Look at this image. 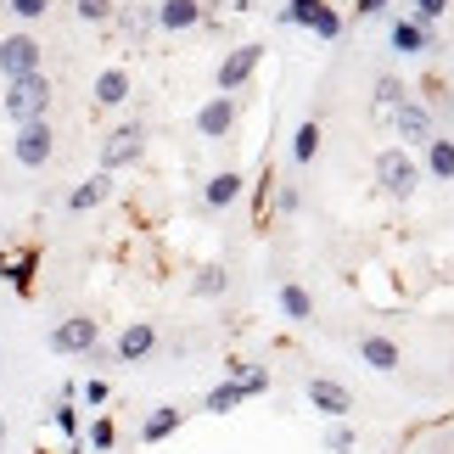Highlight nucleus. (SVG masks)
I'll return each instance as SVG.
<instances>
[{
	"label": "nucleus",
	"instance_id": "f257e3e1",
	"mask_svg": "<svg viewBox=\"0 0 454 454\" xmlns=\"http://www.w3.org/2000/svg\"><path fill=\"white\" fill-rule=\"evenodd\" d=\"M51 96H57V84H51L45 74H28V79H12L6 84V118L12 124H34V118H45L51 113Z\"/></svg>",
	"mask_w": 454,
	"mask_h": 454
},
{
	"label": "nucleus",
	"instance_id": "f03ea898",
	"mask_svg": "<svg viewBox=\"0 0 454 454\" xmlns=\"http://www.w3.org/2000/svg\"><path fill=\"white\" fill-rule=\"evenodd\" d=\"M376 185L387 191L393 202H410V197H415V185H421V163L410 157V146L376 152Z\"/></svg>",
	"mask_w": 454,
	"mask_h": 454
},
{
	"label": "nucleus",
	"instance_id": "7ed1b4c3",
	"mask_svg": "<svg viewBox=\"0 0 454 454\" xmlns=\"http://www.w3.org/2000/svg\"><path fill=\"white\" fill-rule=\"evenodd\" d=\"M12 157H17L23 168H45L51 157H57V129H51V118L17 124V135H12Z\"/></svg>",
	"mask_w": 454,
	"mask_h": 454
},
{
	"label": "nucleus",
	"instance_id": "20e7f679",
	"mask_svg": "<svg viewBox=\"0 0 454 454\" xmlns=\"http://www.w3.org/2000/svg\"><path fill=\"white\" fill-rule=\"evenodd\" d=\"M0 74L12 79H28V74H45V45L34 40V34H6L0 40Z\"/></svg>",
	"mask_w": 454,
	"mask_h": 454
},
{
	"label": "nucleus",
	"instance_id": "39448f33",
	"mask_svg": "<svg viewBox=\"0 0 454 454\" xmlns=\"http://www.w3.org/2000/svg\"><path fill=\"white\" fill-rule=\"evenodd\" d=\"M258 62H264V45H258V40L224 51V62H219V74H214L219 96H241V90H247V79L258 74Z\"/></svg>",
	"mask_w": 454,
	"mask_h": 454
},
{
	"label": "nucleus",
	"instance_id": "423d86ee",
	"mask_svg": "<svg viewBox=\"0 0 454 454\" xmlns=\"http://www.w3.org/2000/svg\"><path fill=\"white\" fill-rule=\"evenodd\" d=\"M141 157H146V124H118L107 141H101V168L107 174L141 163Z\"/></svg>",
	"mask_w": 454,
	"mask_h": 454
},
{
	"label": "nucleus",
	"instance_id": "0eeeda50",
	"mask_svg": "<svg viewBox=\"0 0 454 454\" xmlns=\"http://www.w3.org/2000/svg\"><path fill=\"white\" fill-rule=\"evenodd\" d=\"M51 354H90V348L101 342V320H90V314H67V320L51 325Z\"/></svg>",
	"mask_w": 454,
	"mask_h": 454
},
{
	"label": "nucleus",
	"instance_id": "6e6552de",
	"mask_svg": "<svg viewBox=\"0 0 454 454\" xmlns=\"http://www.w3.org/2000/svg\"><path fill=\"white\" fill-rule=\"evenodd\" d=\"M241 124V96H207L197 107V135L202 141H224Z\"/></svg>",
	"mask_w": 454,
	"mask_h": 454
},
{
	"label": "nucleus",
	"instance_id": "1a4fd4ad",
	"mask_svg": "<svg viewBox=\"0 0 454 454\" xmlns=\"http://www.w3.org/2000/svg\"><path fill=\"white\" fill-rule=\"evenodd\" d=\"M393 118V135H398V141H404V146H427L432 141V135H438V129H432V113H427V101H398V107L387 113Z\"/></svg>",
	"mask_w": 454,
	"mask_h": 454
},
{
	"label": "nucleus",
	"instance_id": "9d476101",
	"mask_svg": "<svg viewBox=\"0 0 454 454\" xmlns=\"http://www.w3.org/2000/svg\"><path fill=\"white\" fill-rule=\"evenodd\" d=\"M113 354H118V364H141V359H152V354H157V325H152V320H129L124 331H118Z\"/></svg>",
	"mask_w": 454,
	"mask_h": 454
},
{
	"label": "nucleus",
	"instance_id": "9b49d317",
	"mask_svg": "<svg viewBox=\"0 0 454 454\" xmlns=\"http://www.w3.org/2000/svg\"><path fill=\"white\" fill-rule=\"evenodd\" d=\"M34 270H40V253L34 247H0V275L12 281L17 298H34Z\"/></svg>",
	"mask_w": 454,
	"mask_h": 454
},
{
	"label": "nucleus",
	"instance_id": "f8f14e48",
	"mask_svg": "<svg viewBox=\"0 0 454 454\" xmlns=\"http://www.w3.org/2000/svg\"><path fill=\"white\" fill-rule=\"evenodd\" d=\"M309 404L325 415V421H348V410H354V393L342 387V381H331V376H314L309 381Z\"/></svg>",
	"mask_w": 454,
	"mask_h": 454
},
{
	"label": "nucleus",
	"instance_id": "ddd939ff",
	"mask_svg": "<svg viewBox=\"0 0 454 454\" xmlns=\"http://www.w3.org/2000/svg\"><path fill=\"white\" fill-rule=\"evenodd\" d=\"M393 51H404V57H427V51H438V28L415 23V17H393Z\"/></svg>",
	"mask_w": 454,
	"mask_h": 454
},
{
	"label": "nucleus",
	"instance_id": "4468645a",
	"mask_svg": "<svg viewBox=\"0 0 454 454\" xmlns=\"http://www.w3.org/2000/svg\"><path fill=\"white\" fill-rule=\"evenodd\" d=\"M152 17H157L163 34H185V28H197L207 12H202V0H163V6H152Z\"/></svg>",
	"mask_w": 454,
	"mask_h": 454
},
{
	"label": "nucleus",
	"instance_id": "2eb2a0df",
	"mask_svg": "<svg viewBox=\"0 0 454 454\" xmlns=\"http://www.w3.org/2000/svg\"><path fill=\"white\" fill-rule=\"evenodd\" d=\"M135 90V79H129V67H101L96 84H90V96H96V107H124Z\"/></svg>",
	"mask_w": 454,
	"mask_h": 454
},
{
	"label": "nucleus",
	"instance_id": "dca6fc26",
	"mask_svg": "<svg viewBox=\"0 0 454 454\" xmlns=\"http://www.w3.org/2000/svg\"><path fill=\"white\" fill-rule=\"evenodd\" d=\"M107 197H113V174L96 168L90 180H79L74 191H67V214H90V207H101Z\"/></svg>",
	"mask_w": 454,
	"mask_h": 454
},
{
	"label": "nucleus",
	"instance_id": "f3484780",
	"mask_svg": "<svg viewBox=\"0 0 454 454\" xmlns=\"http://www.w3.org/2000/svg\"><path fill=\"white\" fill-rule=\"evenodd\" d=\"M359 359L371 364V371L393 376V371H398V359H404V354H398V342H393V337H381V331H364V337H359Z\"/></svg>",
	"mask_w": 454,
	"mask_h": 454
},
{
	"label": "nucleus",
	"instance_id": "a211bd4d",
	"mask_svg": "<svg viewBox=\"0 0 454 454\" xmlns=\"http://www.w3.org/2000/svg\"><path fill=\"white\" fill-rule=\"evenodd\" d=\"M241 191H247V180H241L236 168H219L214 180L202 185V202H207V207L219 214V207H236V202H241Z\"/></svg>",
	"mask_w": 454,
	"mask_h": 454
},
{
	"label": "nucleus",
	"instance_id": "6ab92c4d",
	"mask_svg": "<svg viewBox=\"0 0 454 454\" xmlns=\"http://www.w3.org/2000/svg\"><path fill=\"white\" fill-rule=\"evenodd\" d=\"M180 427H185V410H180V404H157L146 421H141V443H163V438H174Z\"/></svg>",
	"mask_w": 454,
	"mask_h": 454
},
{
	"label": "nucleus",
	"instance_id": "aec40b11",
	"mask_svg": "<svg viewBox=\"0 0 454 454\" xmlns=\"http://www.w3.org/2000/svg\"><path fill=\"white\" fill-rule=\"evenodd\" d=\"M286 152H292V163H298V168H309L314 157H320V118H303V124L292 129Z\"/></svg>",
	"mask_w": 454,
	"mask_h": 454
},
{
	"label": "nucleus",
	"instance_id": "412c9836",
	"mask_svg": "<svg viewBox=\"0 0 454 454\" xmlns=\"http://www.w3.org/2000/svg\"><path fill=\"white\" fill-rule=\"evenodd\" d=\"M421 168L432 174V180H454V141L432 135V141L421 146Z\"/></svg>",
	"mask_w": 454,
	"mask_h": 454
},
{
	"label": "nucleus",
	"instance_id": "4be33fe9",
	"mask_svg": "<svg viewBox=\"0 0 454 454\" xmlns=\"http://www.w3.org/2000/svg\"><path fill=\"white\" fill-rule=\"evenodd\" d=\"M241 404H247V387H241V381H231V376H224L219 387H207V398H202L207 415H231V410H241Z\"/></svg>",
	"mask_w": 454,
	"mask_h": 454
},
{
	"label": "nucleus",
	"instance_id": "5701e85b",
	"mask_svg": "<svg viewBox=\"0 0 454 454\" xmlns=\"http://www.w3.org/2000/svg\"><path fill=\"white\" fill-rule=\"evenodd\" d=\"M191 292H197V298H224V292H231V270H224V264H202L197 275H191Z\"/></svg>",
	"mask_w": 454,
	"mask_h": 454
},
{
	"label": "nucleus",
	"instance_id": "b1692460",
	"mask_svg": "<svg viewBox=\"0 0 454 454\" xmlns=\"http://www.w3.org/2000/svg\"><path fill=\"white\" fill-rule=\"evenodd\" d=\"M281 314H286V320H314V298H309V286H298V281H286L281 286Z\"/></svg>",
	"mask_w": 454,
	"mask_h": 454
},
{
	"label": "nucleus",
	"instance_id": "393cba45",
	"mask_svg": "<svg viewBox=\"0 0 454 454\" xmlns=\"http://www.w3.org/2000/svg\"><path fill=\"white\" fill-rule=\"evenodd\" d=\"M331 0H286L281 6V28H314V17H320Z\"/></svg>",
	"mask_w": 454,
	"mask_h": 454
},
{
	"label": "nucleus",
	"instance_id": "a878e982",
	"mask_svg": "<svg viewBox=\"0 0 454 454\" xmlns=\"http://www.w3.org/2000/svg\"><path fill=\"white\" fill-rule=\"evenodd\" d=\"M84 443H90L96 454H113L118 449V421H113V415H96V421L84 427Z\"/></svg>",
	"mask_w": 454,
	"mask_h": 454
},
{
	"label": "nucleus",
	"instance_id": "bb28decb",
	"mask_svg": "<svg viewBox=\"0 0 454 454\" xmlns=\"http://www.w3.org/2000/svg\"><path fill=\"white\" fill-rule=\"evenodd\" d=\"M398 101H410V84L398 79V74H376V107H381V113H393Z\"/></svg>",
	"mask_w": 454,
	"mask_h": 454
},
{
	"label": "nucleus",
	"instance_id": "cd10ccee",
	"mask_svg": "<svg viewBox=\"0 0 454 454\" xmlns=\"http://www.w3.org/2000/svg\"><path fill=\"white\" fill-rule=\"evenodd\" d=\"M79 23H113L118 17V0H74Z\"/></svg>",
	"mask_w": 454,
	"mask_h": 454
},
{
	"label": "nucleus",
	"instance_id": "c85d7f7f",
	"mask_svg": "<svg viewBox=\"0 0 454 454\" xmlns=\"http://www.w3.org/2000/svg\"><path fill=\"white\" fill-rule=\"evenodd\" d=\"M51 421H57V432L67 443H79V410H74V398H57V410H51Z\"/></svg>",
	"mask_w": 454,
	"mask_h": 454
},
{
	"label": "nucleus",
	"instance_id": "c756f323",
	"mask_svg": "<svg viewBox=\"0 0 454 454\" xmlns=\"http://www.w3.org/2000/svg\"><path fill=\"white\" fill-rule=\"evenodd\" d=\"M354 427H348V421H331L325 427V454H354Z\"/></svg>",
	"mask_w": 454,
	"mask_h": 454
},
{
	"label": "nucleus",
	"instance_id": "7c9ffc66",
	"mask_svg": "<svg viewBox=\"0 0 454 454\" xmlns=\"http://www.w3.org/2000/svg\"><path fill=\"white\" fill-rule=\"evenodd\" d=\"M342 28H348V23H342V12H337V6H325L320 17H314V28H309V34H320V40H342Z\"/></svg>",
	"mask_w": 454,
	"mask_h": 454
},
{
	"label": "nucleus",
	"instance_id": "2f4dec72",
	"mask_svg": "<svg viewBox=\"0 0 454 454\" xmlns=\"http://www.w3.org/2000/svg\"><path fill=\"white\" fill-rule=\"evenodd\" d=\"M6 6H12L17 17H23V23H40V17L51 12V0H6Z\"/></svg>",
	"mask_w": 454,
	"mask_h": 454
},
{
	"label": "nucleus",
	"instance_id": "473e14b6",
	"mask_svg": "<svg viewBox=\"0 0 454 454\" xmlns=\"http://www.w3.org/2000/svg\"><path fill=\"white\" fill-rule=\"evenodd\" d=\"M443 12H449V0H415V23H427V28L438 23Z\"/></svg>",
	"mask_w": 454,
	"mask_h": 454
},
{
	"label": "nucleus",
	"instance_id": "72a5a7b5",
	"mask_svg": "<svg viewBox=\"0 0 454 454\" xmlns=\"http://www.w3.org/2000/svg\"><path fill=\"white\" fill-rule=\"evenodd\" d=\"M79 398H84V404H107V398H113V387H107L101 376H90V381L79 387Z\"/></svg>",
	"mask_w": 454,
	"mask_h": 454
},
{
	"label": "nucleus",
	"instance_id": "f704fd0d",
	"mask_svg": "<svg viewBox=\"0 0 454 454\" xmlns=\"http://www.w3.org/2000/svg\"><path fill=\"white\" fill-rule=\"evenodd\" d=\"M241 387H247V398L270 393V371H258V364H247V376H241Z\"/></svg>",
	"mask_w": 454,
	"mask_h": 454
},
{
	"label": "nucleus",
	"instance_id": "c9c22d12",
	"mask_svg": "<svg viewBox=\"0 0 454 454\" xmlns=\"http://www.w3.org/2000/svg\"><path fill=\"white\" fill-rule=\"evenodd\" d=\"M275 207H281V214H298V207H303L298 185H275Z\"/></svg>",
	"mask_w": 454,
	"mask_h": 454
},
{
	"label": "nucleus",
	"instance_id": "e433bc0d",
	"mask_svg": "<svg viewBox=\"0 0 454 454\" xmlns=\"http://www.w3.org/2000/svg\"><path fill=\"white\" fill-rule=\"evenodd\" d=\"M393 0H354V17H381Z\"/></svg>",
	"mask_w": 454,
	"mask_h": 454
},
{
	"label": "nucleus",
	"instance_id": "4c0bfd02",
	"mask_svg": "<svg viewBox=\"0 0 454 454\" xmlns=\"http://www.w3.org/2000/svg\"><path fill=\"white\" fill-rule=\"evenodd\" d=\"M62 454H79V443H67V449H62Z\"/></svg>",
	"mask_w": 454,
	"mask_h": 454
},
{
	"label": "nucleus",
	"instance_id": "58836bf2",
	"mask_svg": "<svg viewBox=\"0 0 454 454\" xmlns=\"http://www.w3.org/2000/svg\"><path fill=\"white\" fill-rule=\"evenodd\" d=\"M0 40H6V34H0Z\"/></svg>",
	"mask_w": 454,
	"mask_h": 454
}]
</instances>
